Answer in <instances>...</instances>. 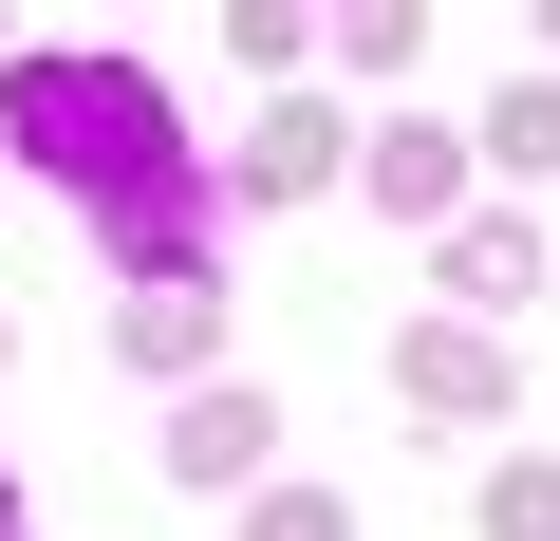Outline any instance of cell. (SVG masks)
Here are the masks:
<instances>
[{
	"label": "cell",
	"mask_w": 560,
	"mask_h": 541,
	"mask_svg": "<svg viewBox=\"0 0 560 541\" xmlns=\"http://www.w3.org/2000/svg\"><path fill=\"white\" fill-rule=\"evenodd\" d=\"M20 150H38V168H75V187H131V205L168 187V131H150V75H113V57H94V75H20ZM168 243H187V224L150 205V261H168Z\"/></svg>",
	"instance_id": "1"
},
{
	"label": "cell",
	"mask_w": 560,
	"mask_h": 541,
	"mask_svg": "<svg viewBox=\"0 0 560 541\" xmlns=\"http://www.w3.org/2000/svg\"><path fill=\"white\" fill-rule=\"evenodd\" d=\"M0 541H20V522H0Z\"/></svg>",
	"instance_id": "4"
},
{
	"label": "cell",
	"mask_w": 560,
	"mask_h": 541,
	"mask_svg": "<svg viewBox=\"0 0 560 541\" xmlns=\"http://www.w3.org/2000/svg\"><path fill=\"white\" fill-rule=\"evenodd\" d=\"M486 541H560V467H504L486 485Z\"/></svg>",
	"instance_id": "3"
},
{
	"label": "cell",
	"mask_w": 560,
	"mask_h": 541,
	"mask_svg": "<svg viewBox=\"0 0 560 541\" xmlns=\"http://www.w3.org/2000/svg\"><path fill=\"white\" fill-rule=\"evenodd\" d=\"M187 467H206V485L261 467V392H206V411H187Z\"/></svg>",
	"instance_id": "2"
}]
</instances>
